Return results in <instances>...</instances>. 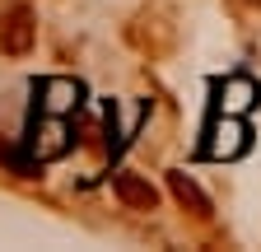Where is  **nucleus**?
<instances>
[{
  "mask_svg": "<svg viewBox=\"0 0 261 252\" xmlns=\"http://www.w3.org/2000/svg\"><path fill=\"white\" fill-rule=\"evenodd\" d=\"M112 192L126 210H154L159 206V192H154V182H145L140 173H117L112 178Z\"/></svg>",
  "mask_w": 261,
  "mask_h": 252,
  "instance_id": "nucleus-4",
  "label": "nucleus"
},
{
  "mask_svg": "<svg viewBox=\"0 0 261 252\" xmlns=\"http://www.w3.org/2000/svg\"><path fill=\"white\" fill-rule=\"evenodd\" d=\"M256 98H261V89H256V80H247V75H228V80L219 84V112H228V117H243Z\"/></svg>",
  "mask_w": 261,
  "mask_h": 252,
  "instance_id": "nucleus-5",
  "label": "nucleus"
},
{
  "mask_svg": "<svg viewBox=\"0 0 261 252\" xmlns=\"http://www.w3.org/2000/svg\"><path fill=\"white\" fill-rule=\"evenodd\" d=\"M238 23H261V0H224Z\"/></svg>",
  "mask_w": 261,
  "mask_h": 252,
  "instance_id": "nucleus-8",
  "label": "nucleus"
},
{
  "mask_svg": "<svg viewBox=\"0 0 261 252\" xmlns=\"http://www.w3.org/2000/svg\"><path fill=\"white\" fill-rule=\"evenodd\" d=\"M75 103H80V84H75V80H47V84H42V108H47L51 117L70 112Z\"/></svg>",
  "mask_w": 261,
  "mask_h": 252,
  "instance_id": "nucleus-7",
  "label": "nucleus"
},
{
  "mask_svg": "<svg viewBox=\"0 0 261 252\" xmlns=\"http://www.w3.org/2000/svg\"><path fill=\"white\" fill-rule=\"evenodd\" d=\"M243 149H247V126H243L238 117L224 112V121L210 126V145H205V154H210V159H238Z\"/></svg>",
  "mask_w": 261,
  "mask_h": 252,
  "instance_id": "nucleus-3",
  "label": "nucleus"
},
{
  "mask_svg": "<svg viewBox=\"0 0 261 252\" xmlns=\"http://www.w3.org/2000/svg\"><path fill=\"white\" fill-rule=\"evenodd\" d=\"M33 42H38V19H33V10L23 0H14V5L0 14V52L5 56H28Z\"/></svg>",
  "mask_w": 261,
  "mask_h": 252,
  "instance_id": "nucleus-2",
  "label": "nucleus"
},
{
  "mask_svg": "<svg viewBox=\"0 0 261 252\" xmlns=\"http://www.w3.org/2000/svg\"><path fill=\"white\" fill-rule=\"evenodd\" d=\"M126 38H130V47L136 52H145L149 61H159V56H168L173 52V42H177V23H173V10L163 5V0H149V5L126 23Z\"/></svg>",
  "mask_w": 261,
  "mask_h": 252,
  "instance_id": "nucleus-1",
  "label": "nucleus"
},
{
  "mask_svg": "<svg viewBox=\"0 0 261 252\" xmlns=\"http://www.w3.org/2000/svg\"><path fill=\"white\" fill-rule=\"evenodd\" d=\"M168 192H173V201H177L191 219H210V196H205L187 173H168Z\"/></svg>",
  "mask_w": 261,
  "mask_h": 252,
  "instance_id": "nucleus-6",
  "label": "nucleus"
}]
</instances>
